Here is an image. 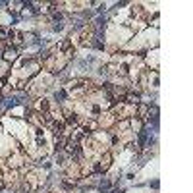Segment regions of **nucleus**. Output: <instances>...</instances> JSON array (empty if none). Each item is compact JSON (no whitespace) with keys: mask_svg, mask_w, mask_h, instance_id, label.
Instances as JSON below:
<instances>
[{"mask_svg":"<svg viewBox=\"0 0 193 193\" xmlns=\"http://www.w3.org/2000/svg\"><path fill=\"white\" fill-rule=\"evenodd\" d=\"M66 122L68 124H77V122H79V118H77V114H70V116L66 118Z\"/></svg>","mask_w":193,"mask_h":193,"instance_id":"obj_3","label":"nucleus"},{"mask_svg":"<svg viewBox=\"0 0 193 193\" xmlns=\"http://www.w3.org/2000/svg\"><path fill=\"white\" fill-rule=\"evenodd\" d=\"M6 58H16V46L6 48Z\"/></svg>","mask_w":193,"mask_h":193,"instance_id":"obj_4","label":"nucleus"},{"mask_svg":"<svg viewBox=\"0 0 193 193\" xmlns=\"http://www.w3.org/2000/svg\"><path fill=\"white\" fill-rule=\"evenodd\" d=\"M126 101L130 103V104H137V103H139V95H137V93H127V95H126Z\"/></svg>","mask_w":193,"mask_h":193,"instance_id":"obj_2","label":"nucleus"},{"mask_svg":"<svg viewBox=\"0 0 193 193\" xmlns=\"http://www.w3.org/2000/svg\"><path fill=\"white\" fill-rule=\"evenodd\" d=\"M52 131L58 135V137H62L64 135V124L62 122H52Z\"/></svg>","mask_w":193,"mask_h":193,"instance_id":"obj_1","label":"nucleus"}]
</instances>
